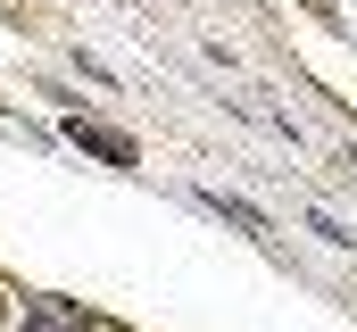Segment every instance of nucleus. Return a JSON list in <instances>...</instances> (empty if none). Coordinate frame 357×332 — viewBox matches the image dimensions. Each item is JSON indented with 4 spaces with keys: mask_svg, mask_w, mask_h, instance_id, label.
I'll return each instance as SVG.
<instances>
[{
    "mask_svg": "<svg viewBox=\"0 0 357 332\" xmlns=\"http://www.w3.org/2000/svg\"><path fill=\"white\" fill-rule=\"evenodd\" d=\"M67 142H75V150H91L100 166H133V158H142L125 133H108V125H91V116H75V125H67Z\"/></svg>",
    "mask_w": 357,
    "mask_h": 332,
    "instance_id": "1",
    "label": "nucleus"
},
{
    "mask_svg": "<svg viewBox=\"0 0 357 332\" xmlns=\"http://www.w3.org/2000/svg\"><path fill=\"white\" fill-rule=\"evenodd\" d=\"M199 199H208V208H216V216H233V225H241V233H250V241H274V233H266V216H258V208H250V199H233V191H199Z\"/></svg>",
    "mask_w": 357,
    "mask_h": 332,
    "instance_id": "2",
    "label": "nucleus"
},
{
    "mask_svg": "<svg viewBox=\"0 0 357 332\" xmlns=\"http://www.w3.org/2000/svg\"><path fill=\"white\" fill-rule=\"evenodd\" d=\"M25 332H91V316H84V308H67V299H42Z\"/></svg>",
    "mask_w": 357,
    "mask_h": 332,
    "instance_id": "3",
    "label": "nucleus"
},
{
    "mask_svg": "<svg viewBox=\"0 0 357 332\" xmlns=\"http://www.w3.org/2000/svg\"><path fill=\"white\" fill-rule=\"evenodd\" d=\"M307 225H316V233H324V241H333V249H349V241H357L349 225H341V216H324V208H307Z\"/></svg>",
    "mask_w": 357,
    "mask_h": 332,
    "instance_id": "4",
    "label": "nucleus"
}]
</instances>
